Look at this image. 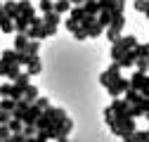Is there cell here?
Returning <instances> with one entry per match:
<instances>
[{"label":"cell","mask_w":149,"mask_h":142,"mask_svg":"<svg viewBox=\"0 0 149 142\" xmlns=\"http://www.w3.org/2000/svg\"><path fill=\"white\" fill-rule=\"evenodd\" d=\"M59 22H62V17H59L57 12H47V14L43 17V24H45V26H52V29H57Z\"/></svg>","instance_id":"15"},{"label":"cell","mask_w":149,"mask_h":142,"mask_svg":"<svg viewBox=\"0 0 149 142\" xmlns=\"http://www.w3.org/2000/svg\"><path fill=\"white\" fill-rule=\"evenodd\" d=\"M104 88H107V93L111 95V100H116V97H121L128 88H130V81L123 78V76H118V78H114V81H109Z\"/></svg>","instance_id":"4"},{"label":"cell","mask_w":149,"mask_h":142,"mask_svg":"<svg viewBox=\"0 0 149 142\" xmlns=\"http://www.w3.org/2000/svg\"><path fill=\"white\" fill-rule=\"evenodd\" d=\"M29 45V38H26V33H17V38H14V50L17 52H24Z\"/></svg>","instance_id":"18"},{"label":"cell","mask_w":149,"mask_h":142,"mask_svg":"<svg viewBox=\"0 0 149 142\" xmlns=\"http://www.w3.org/2000/svg\"><path fill=\"white\" fill-rule=\"evenodd\" d=\"M19 74H22V66H17V64H10V69H7V76H5V78H7L10 83H14Z\"/></svg>","instance_id":"26"},{"label":"cell","mask_w":149,"mask_h":142,"mask_svg":"<svg viewBox=\"0 0 149 142\" xmlns=\"http://www.w3.org/2000/svg\"><path fill=\"white\" fill-rule=\"evenodd\" d=\"M147 140H149L147 130H135L133 133V142H147Z\"/></svg>","instance_id":"30"},{"label":"cell","mask_w":149,"mask_h":142,"mask_svg":"<svg viewBox=\"0 0 149 142\" xmlns=\"http://www.w3.org/2000/svg\"><path fill=\"white\" fill-rule=\"evenodd\" d=\"M10 135H12V133H10V128H7V126H0V142H5Z\"/></svg>","instance_id":"35"},{"label":"cell","mask_w":149,"mask_h":142,"mask_svg":"<svg viewBox=\"0 0 149 142\" xmlns=\"http://www.w3.org/2000/svg\"><path fill=\"white\" fill-rule=\"evenodd\" d=\"M64 26H66V31H71V33H76V31L81 29V24H76L73 19H66V22H64Z\"/></svg>","instance_id":"33"},{"label":"cell","mask_w":149,"mask_h":142,"mask_svg":"<svg viewBox=\"0 0 149 142\" xmlns=\"http://www.w3.org/2000/svg\"><path fill=\"white\" fill-rule=\"evenodd\" d=\"M118 76H121V66H118L116 62H111V64L102 71V74H100V83H102V85H107L109 81H114V78H118Z\"/></svg>","instance_id":"5"},{"label":"cell","mask_w":149,"mask_h":142,"mask_svg":"<svg viewBox=\"0 0 149 142\" xmlns=\"http://www.w3.org/2000/svg\"><path fill=\"white\" fill-rule=\"evenodd\" d=\"M14 85H17V88H22V90H24L26 85H31V76L26 74V71H22V74L17 76V81H14Z\"/></svg>","instance_id":"24"},{"label":"cell","mask_w":149,"mask_h":142,"mask_svg":"<svg viewBox=\"0 0 149 142\" xmlns=\"http://www.w3.org/2000/svg\"><path fill=\"white\" fill-rule=\"evenodd\" d=\"M0 17H3V3H0Z\"/></svg>","instance_id":"43"},{"label":"cell","mask_w":149,"mask_h":142,"mask_svg":"<svg viewBox=\"0 0 149 142\" xmlns=\"http://www.w3.org/2000/svg\"><path fill=\"white\" fill-rule=\"evenodd\" d=\"M29 26H31V22L26 19V17H17V19H14V31L17 33H26Z\"/></svg>","instance_id":"19"},{"label":"cell","mask_w":149,"mask_h":142,"mask_svg":"<svg viewBox=\"0 0 149 142\" xmlns=\"http://www.w3.org/2000/svg\"><path fill=\"white\" fill-rule=\"evenodd\" d=\"M81 7H83V12L90 14V17H97V14H100V5H97V0H85Z\"/></svg>","instance_id":"12"},{"label":"cell","mask_w":149,"mask_h":142,"mask_svg":"<svg viewBox=\"0 0 149 142\" xmlns=\"http://www.w3.org/2000/svg\"><path fill=\"white\" fill-rule=\"evenodd\" d=\"M97 5H100V10H104V12H109L111 7H116V5H121V7H125V0H97Z\"/></svg>","instance_id":"17"},{"label":"cell","mask_w":149,"mask_h":142,"mask_svg":"<svg viewBox=\"0 0 149 142\" xmlns=\"http://www.w3.org/2000/svg\"><path fill=\"white\" fill-rule=\"evenodd\" d=\"M17 10H19V17H26L29 22L36 17V10H33V5L29 0H17Z\"/></svg>","instance_id":"9"},{"label":"cell","mask_w":149,"mask_h":142,"mask_svg":"<svg viewBox=\"0 0 149 142\" xmlns=\"http://www.w3.org/2000/svg\"><path fill=\"white\" fill-rule=\"evenodd\" d=\"M26 55H31V57H36V55H40V40H29V45H26Z\"/></svg>","instance_id":"23"},{"label":"cell","mask_w":149,"mask_h":142,"mask_svg":"<svg viewBox=\"0 0 149 142\" xmlns=\"http://www.w3.org/2000/svg\"><path fill=\"white\" fill-rule=\"evenodd\" d=\"M36 133H38L36 126H24V128H22V135H24V137H36Z\"/></svg>","instance_id":"31"},{"label":"cell","mask_w":149,"mask_h":142,"mask_svg":"<svg viewBox=\"0 0 149 142\" xmlns=\"http://www.w3.org/2000/svg\"><path fill=\"white\" fill-rule=\"evenodd\" d=\"M95 22H97L102 29H107V26L111 24V14H109V12H104V10H100V14L95 17Z\"/></svg>","instance_id":"21"},{"label":"cell","mask_w":149,"mask_h":142,"mask_svg":"<svg viewBox=\"0 0 149 142\" xmlns=\"http://www.w3.org/2000/svg\"><path fill=\"white\" fill-rule=\"evenodd\" d=\"M71 10V3L69 0H52V12H57L59 17L64 14V12H69Z\"/></svg>","instance_id":"13"},{"label":"cell","mask_w":149,"mask_h":142,"mask_svg":"<svg viewBox=\"0 0 149 142\" xmlns=\"http://www.w3.org/2000/svg\"><path fill=\"white\" fill-rule=\"evenodd\" d=\"M24 142H38V140H36V137H26Z\"/></svg>","instance_id":"41"},{"label":"cell","mask_w":149,"mask_h":142,"mask_svg":"<svg viewBox=\"0 0 149 142\" xmlns=\"http://www.w3.org/2000/svg\"><path fill=\"white\" fill-rule=\"evenodd\" d=\"M135 45H137V38H135V36H121L116 43H111V50H109V52H111V62H118L125 52L133 50Z\"/></svg>","instance_id":"1"},{"label":"cell","mask_w":149,"mask_h":142,"mask_svg":"<svg viewBox=\"0 0 149 142\" xmlns=\"http://www.w3.org/2000/svg\"><path fill=\"white\" fill-rule=\"evenodd\" d=\"M14 100H10V97H0V111H10L12 114V109H14Z\"/></svg>","instance_id":"28"},{"label":"cell","mask_w":149,"mask_h":142,"mask_svg":"<svg viewBox=\"0 0 149 142\" xmlns=\"http://www.w3.org/2000/svg\"><path fill=\"white\" fill-rule=\"evenodd\" d=\"M69 3H71V7H81V5L85 3V0H69Z\"/></svg>","instance_id":"39"},{"label":"cell","mask_w":149,"mask_h":142,"mask_svg":"<svg viewBox=\"0 0 149 142\" xmlns=\"http://www.w3.org/2000/svg\"><path fill=\"white\" fill-rule=\"evenodd\" d=\"M128 81H130V88H133V90H137L142 97L149 100V74H137L135 71Z\"/></svg>","instance_id":"3"},{"label":"cell","mask_w":149,"mask_h":142,"mask_svg":"<svg viewBox=\"0 0 149 142\" xmlns=\"http://www.w3.org/2000/svg\"><path fill=\"white\" fill-rule=\"evenodd\" d=\"M7 128H10V133H22L24 123H22V121H17V118H10V121H7Z\"/></svg>","instance_id":"29"},{"label":"cell","mask_w":149,"mask_h":142,"mask_svg":"<svg viewBox=\"0 0 149 142\" xmlns=\"http://www.w3.org/2000/svg\"><path fill=\"white\" fill-rule=\"evenodd\" d=\"M102 31H104V29H102V26H100L97 22L92 24V26H88V29H85V33H88V38H100V36H102Z\"/></svg>","instance_id":"25"},{"label":"cell","mask_w":149,"mask_h":142,"mask_svg":"<svg viewBox=\"0 0 149 142\" xmlns=\"http://www.w3.org/2000/svg\"><path fill=\"white\" fill-rule=\"evenodd\" d=\"M135 62H137V55H135V50H128V52H125V55H123V57H121L116 64H118L121 69H130V66H135Z\"/></svg>","instance_id":"10"},{"label":"cell","mask_w":149,"mask_h":142,"mask_svg":"<svg viewBox=\"0 0 149 142\" xmlns=\"http://www.w3.org/2000/svg\"><path fill=\"white\" fill-rule=\"evenodd\" d=\"M147 64H149V57H147Z\"/></svg>","instance_id":"46"},{"label":"cell","mask_w":149,"mask_h":142,"mask_svg":"<svg viewBox=\"0 0 149 142\" xmlns=\"http://www.w3.org/2000/svg\"><path fill=\"white\" fill-rule=\"evenodd\" d=\"M5 142H14V140H12V135H10V137H7V140H5Z\"/></svg>","instance_id":"42"},{"label":"cell","mask_w":149,"mask_h":142,"mask_svg":"<svg viewBox=\"0 0 149 142\" xmlns=\"http://www.w3.org/2000/svg\"><path fill=\"white\" fill-rule=\"evenodd\" d=\"M133 50H135L137 59H140V57H142V59H147V57H149V43H137Z\"/></svg>","instance_id":"22"},{"label":"cell","mask_w":149,"mask_h":142,"mask_svg":"<svg viewBox=\"0 0 149 142\" xmlns=\"http://www.w3.org/2000/svg\"><path fill=\"white\" fill-rule=\"evenodd\" d=\"M54 33H57V29H52V26H45V24H43V31H40V40H43V38H50V36H54Z\"/></svg>","instance_id":"32"},{"label":"cell","mask_w":149,"mask_h":142,"mask_svg":"<svg viewBox=\"0 0 149 142\" xmlns=\"http://www.w3.org/2000/svg\"><path fill=\"white\" fill-rule=\"evenodd\" d=\"M40 12H43V14L52 12V0H40Z\"/></svg>","instance_id":"34"},{"label":"cell","mask_w":149,"mask_h":142,"mask_svg":"<svg viewBox=\"0 0 149 142\" xmlns=\"http://www.w3.org/2000/svg\"><path fill=\"white\" fill-rule=\"evenodd\" d=\"M147 142H149V140H147Z\"/></svg>","instance_id":"48"},{"label":"cell","mask_w":149,"mask_h":142,"mask_svg":"<svg viewBox=\"0 0 149 142\" xmlns=\"http://www.w3.org/2000/svg\"><path fill=\"white\" fill-rule=\"evenodd\" d=\"M69 12H71V17H69V19H73V22H76V24H81V22H83V17H85V12H83V7H71Z\"/></svg>","instance_id":"27"},{"label":"cell","mask_w":149,"mask_h":142,"mask_svg":"<svg viewBox=\"0 0 149 142\" xmlns=\"http://www.w3.org/2000/svg\"><path fill=\"white\" fill-rule=\"evenodd\" d=\"M43 71V59H40V55H36V57H31L29 55V62H26V74L29 76H38Z\"/></svg>","instance_id":"7"},{"label":"cell","mask_w":149,"mask_h":142,"mask_svg":"<svg viewBox=\"0 0 149 142\" xmlns=\"http://www.w3.org/2000/svg\"><path fill=\"white\" fill-rule=\"evenodd\" d=\"M71 130H73V121L69 116H64V118H59L57 123H54L50 130H43V133L47 135V140H59V137H69Z\"/></svg>","instance_id":"2"},{"label":"cell","mask_w":149,"mask_h":142,"mask_svg":"<svg viewBox=\"0 0 149 142\" xmlns=\"http://www.w3.org/2000/svg\"><path fill=\"white\" fill-rule=\"evenodd\" d=\"M135 10L137 12H144L147 10V0H135Z\"/></svg>","instance_id":"37"},{"label":"cell","mask_w":149,"mask_h":142,"mask_svg":"<svg viewBox=\"0 0 149 142\" xmlns=\"http://www.w3.org/2000/svg\"><path fill=\"white\" fill-rule=\"evenodd\" d=\"M73 38H76V40H85V38H88V33H85V29L81 26V29H78L76 33H73Z\"/></svg>","instance_id":"36"},{"label":"cell","mask_w":149,"mask_h":142,"mask_svg":"<svg viewBox=\"0 0 149 142\" xmlns=\"http://www.w3.org/2000/svg\"><path fill=\"white\" fill-rule=\"evenodd\" d=\"M0 31H3V33H12L14 31V22L10 19V17H0Z\"/></svg>","instance_id":"20"},{"label":"cell","mask_w":149,"mask_h":142,"mask_svg":"<svg viewBox=\"0 0 149 142\" xmlns=\"http://www.w3.org/2000/svg\"><path fill=\"white\" fill-rule=\"evenodd\" d=\"M38 95H40V93H38V88H36V85H26V88H24V97H22V100H26L29 104H33L36 100H38Z\"/></svg>","instance_id":"14"},{"label":"cell","mask_w":149,"mask_h":142,"mask_svg":"<svg viewBox=\"0 0 149 142\" xmlns=\"http://www.w3.org/2000/svg\"><path fill=\"white\" fill-rule=\"evenodd\" d=\"M123 100H125V102H128L130 106H133V104H137V102L142 100V95H140L137 90H133V88H128V90L123 93Z\"/></svg>","instance_id":"16"},{"label":"cell","mask_w":149,"mask_h":142,"mask_svg":"<svg viewBox=\"0 0 149 142\" xmlns=\"http://www.w3.org/2000/svg\"><path fill=\"white\" fill-rule=\"evenodd\" d=\"M144 114H149V100H147V97H142L137 104L130 106V116H133V118H140V116H144Z\"/></svg>","instance_id":"8"},{"label":"cell","mask_w":149,"mask_h":142,"mask_svg":"<svg viewBox=\"0 0 149 142\" xmlns=\"http://www.w3.org/2000/svg\"><path fill=\"white\" fill-rule=\"evenodd\" d=\"M3 14L10 17L12 22L19 17V10H17V0H5V3H3Z\"/></svg>","instance_id":"11"},{"label":"cell","mask_w":149,"mask_h":142,"mask_svg":"<svg viewBox=\"0 0 149 142\" xmlns=\"http://www.w3.org/2000/svg\"><path fill=\"white\" fill-rule=\"evenodd\" d=\"M144 118H147V121H149V114H144Z\"/></svg>","instance_id":"44"},{"label":"cell","mask_w":149,"mask_h":142,"mask_svg":"<svg viewBox=\"0 0 149 142\" xmlns=\"http://www.w3.org/2000/svg\"><path fill=\"white\" fill-rule=\"evenodd\" d=\"M147 7H149V0H147Z\"/></svg>","instance_id":"45"},{"label":"cell","mask_w":149,"mask_h":142,"mask_svg":"<svg viewBox=\"0 0 149 142\" xmlns=\"http://www.w3.org/2000/svg\"><path fill=\"white\" fill-rule=\"evenodd\" d=\"M7 69H10V64L5 59H0V76H7Z\"/></svg>","instance_id":"38"},{"label":"cell","mask_w":149,"mask_h":142,"mask_svg":"<svg viewBox=\"0 0 149 142\" xmlns=\"http://www.w3.org/2000/svg\"><path fill=\"white\" fill-rule=\"evenodd\" d=\"M109 109L114 111V116H130V104H128L123 97H116V100H111Z\"/></svg>","instance_id":"6"},{"label":"cell","mask_w":149,"mask_h":142,"mask_svg":"<svg viewBox=\"0 0 149 142\" xmlns=\"http://www.w3.org/2000/svg\"><path fill=\"white\" fill-rule=\"evenodd\" d=\"M121 142H133V133L130 135H121Z\"/></svg>","instance_id":"40"},{"label":"cell","mask_w":149,"mask_h":142,"mask_svg":"<svg viewBox=\"0 0 149 142\" xmlns=\"http://www.w3.org/2000/svg\"><path fill=\"white\" fill-rule=\"evenodd\" d=\"M147 135H149V128H147Z\"/></svg>","instance_id":"47"}]
</instances>
